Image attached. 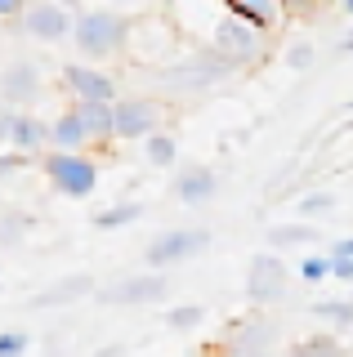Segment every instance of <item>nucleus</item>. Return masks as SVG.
<instances>
[{"label":"nucleus","mask_w":353,"mask_h":357,"mask_svg":"<svg viewBox=\"0 0 353 357\" xmlns=\"http://www.w3.org/2000/svg\"><path fill=\"white\" fill-rule=\"evenodd\" d=\"M23 232H27V219L18 215V210H9V215L0 219V245H5V250H14V245L23 241Z\"/></svg>","instance_id":"cd10ccee"},{"label":"nucleus","mask_w":353,"mask_h":357,"mask_svg":"<svg viewBox=\"0 0 353 357\" xmlns=\"http://www.w3.org/2000/svg\"><path fill=\"white\" fill-rule=\"evenodd\" d=\"M94 357H126V349H121V344H103Z\"/></svg>","instance_id":"72a5a7b5"},{"label":"nucleus","mask_w":353,"mask_h":357,"mask_svg":"<svg viewBox=\"0 0 353 357\" xmlns=\"http://www.w3.org/2000/svg\"><path fill=\"white\" fill-rule=\"evenodd\" d=\"M143 215V201H117V206H107V210H98V215L90 219L98 232H112V228H130Z\"/></svg>","instance_id":"412c9836"},{"label":"nucleus","mask_w":353,"mask_h":357,"mask_svg":"<svg viewBox=\"0 0 353 357\" xmlns=\"http://www.w3.org/2000/svg\"><path fill=\"white\" fill-rule=\"evenodd\" d=\"M211 45H215L219 54H228V59H233L241 72H246V67H260L264 59H269V50H273V31L228 9V14L211 27Z\"/></svg>","instance_id":"7ed1b4c3"},{"label":"nucleus","mask_w":353,"mask_h":357,"mask_svg":"<svg viewBox=\"0 0 353 357\" xmlns=\"http://www.w3.org/2000/svg\"><path fill=\"white\" fill-rule=\"evenodd\" d=\"M211 245V232L206 228H170V232H157L143 250V264L148 268H174V264H188Z\"/></svg>","instance_id":"0eeeda50"},{"label":"nucleus","mask_w":353,"mask_h":357,"mask_svg":"<svg viewBox=\"0 0 353 357\" xmlns=\"http://www.w3.org/2000/svg\"><path fill=\"white\" fill-rule=\"evenodd\" d=\"M291 282V268H286V259L278 250H260V255H250V264H246V299L255 308H269V304H282L286 299V286Z\"/></svg>","instance_id":"423d86ee"},{"label":"nucleus","mask_w":353,"mask_h":357,"mask_svg":"<svg viewBox=\"0 0 353 357\" xmlns=\"http://www.w3.org/2000/svg\"><path fill=\"white\" fill-rule=\"evenodd\" d=\"M278 344V326L269 317H241L224 335V353L228 357H250V353H273Z\"/></svg>","instance_id":"f8f14e48"},{"label":"nucleus","mask_w":353,"mask_h":357,"mask_svg":"<svg viewBox=\"0 0 353 357\" xmlns=\"http://www.w3.org/2000/svg\"><path fill=\"white\" fill-rule=\"evenodd\" d=\"M224 9H233V14L260 22V27H278L282 22V0H224Z\"/></svg>","instance_id":"aec40b11"},{"label":"nucleus","mask_w":353,"mask_h":357,"mask_svg":"<svg viewBox=\"0 0 353 357\" xmlns=\"http://www.w3.org/2000/svg\"><path fill=\"white\" fill-rule=\"evenodd\" d=\"M143 161L157 165V170H170V165H179V139H174V134H165V130L148 134V139H143Z\"/></svg>","instance_id":"6ab92c4d"},{"label":"nucleus","mask_w":353,"mask_h":357,"mask_svg":"<svg viewBox=\"0 0 353 357\" xmlns=\"http://www.w3.org/2000/svg\"><path fill=\"white\" fill-rule=\"evenodd\" d=\"M340 14H345V18H353V0H340Z\"/></svg>","instance_id":"c9c22d12"},{"label":"nucleus","mask_w":353,"mask_h":357,"mask_svg":"<svg viewBox=\"0 0 353 357\" xmlns=\"http://www.w3.org/2000/svg\"><path fill=\"white\" fill-rule=\"evenodd\" d=\"M291 357H353L336 335H304L300 344L291 349Z\"/></svg>","instance_id":"4be33fe9"},{"label":"nucleus","mask_w":353,"mask_h":357,"mask_svg":"<svg viewBox=\"0 0 353 357\" xmlns=\"http://www.w3.org/2000/svg\"><path fill=\"white\" fill-rule=\"evenodd\" d=\"M18 22H23V36L40 40V45H59V40H68L76 31V18H72V9L63 5V0H31L27 14Z\"/></svg>","instance_id":"1a4fd4ad"},{"label":"nucleus","mask_w":353,"mask_h":357,"mask_svg":"<svg viewBox=\"0 0 353 357\" xmlns=\"http://www.w3.org/2000/svg\"><path fill=\"white\" fill-rule=\"evenodd\" d=\"M94 299L98 304H117V308H152L170 299V282L161 277V268H148V273H130V277L98 286Z\"/></svg>","instance_id":"39448f33"},{"label":"nucleus","mask_w":353,"mask_h":357,"mask_svg":"<svg viewBox=\"0 0 353 357\" xmlns=\"http://www.w3.org/2000/svg\"><path fill=\"white\" fill-rule=\"evenodd\" d=\"M219 192V178L211 165H202V161H188V165H179V174H174V197L183 201V206H206Z\"/></svg>","instance_id":"4468645a"},{"label":"nucleus","mask_w":353,"mask_h":357,"mask_svg":"<svg viewBox=\"0 0 353 357\" xmlns=\"http://www.w3.org/2000/svg\"><path fill=\"white\" fill-rule=\"evenodd\" d=\"M202 321H206L202 304H174L170 312H165V326H170V331H197Z\"/></svg>","instance_id":"a878e982"},{"label":"nucleus","mask_w":353,"mask_h":357,"mask_svg":"<svg viewBox=\"0 0 353 357\" xmlns=\"http://www.w3.org/2000/svg\"><path fill=\"white\" fill-rule=\"evenodd\" d=\"M50 357H59V353H50Z\"/></svg>","instance_id":"58836bf2"},{"label":"nucleus","mask_w":353,"mask_h":357,"mask_svg":"<svg viewBox=\"0 0 353 357\" xmlns=\"http://www.w3.org/2000/svg\"><path fill=\"white\" fill-rule=\"evenodd\" d=\"M130 36H135V22L126 14H117V9H85V14H76L72 45L90 63H117V59H126Z\"/></svg>","instance_id":"f03ea898"},{"label":"nucleus","mask_w":353,"mask_h":357,"mask_svg":"<svg viewBox=\"0 0 353 357\" xmlns=\"http://www.w3.org/2000/svg\"><path fill=\"white\" fill-rule=\"evenodd\" d=\"M161 130V103L157 98H143V94H130V98H117V139H148V134Z\"/></svg>","instance_id":"9b49d317"},{"label":"nucleus","mask_w":353,"mask_h":357,"mask_svg":"<svg viewBox=\"0 0 353 357\" xmlns=\"http://www.w3.org/2000/svg\"><path fill=\"white\" fill-rule=\"evenodd\" d=\"M72 107L81 112V121H85L94 143L117 139V103H72Z\"/></svg>","instance_id":"a211bd4d"},{"label":"nucleus","mask_w":353,"mask_h":357,"mask_svg":"<svg viewBox=\"0 0 353 357\" xmlns=\"http://www.w3.org/2000/svg\"><path fill=\"white\" fill-rule=\"evenodd\" d=\"M31 161L27 152H18V148H5V156H0V178H9V174H18L23 165Z\"/></svg>","instance_id":"c756f323"},{"label":"nucleus","mask_w":353,"mask_h":357,"mask_svg":"<svg viewBox=\"0 0 353 357\" xmlns=\"http://www.w3.org/2000/svg\"><path fill=\"white\" fill-rule=\"evenodd\" d=\"M50 139H54V148H63V152H85L90 148V130H85V121H81V112L68 107V112H59V116L50 121Z\"/></svg>","instance_id":"dca6fc26"},{"label":"nucleus","mask_w":353,"mask_h":357,"mask_svg":"<svg viewBox=\"0 0 353 357\" xmlns=\"http://www.w3.org/2000/svg\"><path fill=\"white\" fill-rule=\"evenodd\" d=\"M165 5H179V0H165Z\"/></svg>","instance_id":"4c0bfd02"},{"label":"nucleus","mask_w":353,"mask_h":357,"mask_svg":"<svg viewBox=\"0 0 353 357\" xmlns=\"http://www.w3.org/2000/svg\"><path fill=\"white\" fill-rule=\"evenodd\" d=\"M300 277H304L308 286H317V282H326V277H336V259H331V250H326V255L308 250L304 259H300Z\"/></svg>","instance_id":"393cba45"},{"label":"nucleus","mask_w":353,"mask_h":357,"mask_svg":"<svg viewBox=\"0 0 353 357\" xmlns=\"http://www.w3.org/2000/svg\"><path fill=\"white\" fill-rule=\"evenodd\" d=\"M0 134H5V148L27 152L31 161H36V156H45V152L54 148L50 121H40L36 112H23V107H5V112H0Z\"/></svg>","instance_id":"6e6552de"},{"label":"nucleus","mask_w":353,"mask_h":357,"mask_svg":"<svg viewBox=\"0 0 353 357\" xmlns=\"http://www.w3.org/2000/svg\"><path fill=\"white\" fill-rule=\"evenodd\" d=\"M313 317L331 321V326H340V331H353V299H317Z\"/></svg>","instance_id":"b1692460"},{"label":"nucleus","mask_w":353,"mask_h":357,"mask_svg":"<svg viewBox=\"0 0 353 357\" xmlns=\"http://www.w3.org/2000/svg\"><path fill=\"white\" fill-rule=\"evenodd\" d=\"M40 89H45V76H40V67L27 63V59H14V63L5 67V76H0V98H5L9 107L36 103Z\"/></svg>","instance_id":"ddd939ff"},{"label":"nucleus","mask_w":353,"mask_h":357,"mask_svg":"<svg viewBox=\"0 0 353 357\" xmlns=\"http://www.w3.org/2000/svg\"><path fill=\"white\" fill-rule=\"evenodd\" d=\"M331 259H336V277H340V282H353V259H349V255H331Z\"/></svg>","instance_id":"2f4dec72"},{"label":"nucleus","mask_w":353,"mask_h":357,"mask_svg":"<svg viewBox=\"0 0 353 357\" xmlns=\"http://www.w3.org/2000/svg\"><path fill=\"white\" fill-rule=\"evenodd\" d=\"M331 255H349V259H353V237H340L336 245H331Z\"/></svg>","instance_id":"473e14b6"},{"label":"nucleus","mask_w":353,"mask_h":357,"mask_svg":"<svg viewBox=\"0 0 353 357\" xmlns=\"http://www.w3.org/2000/svg\"><path fill=\"white\" fill-rule=\"evenodd\" d=\"M322 232L313 228V223H273L269 232H264V241L273 245V250H304V245H317Z\"/></svg>","instance_id":"f3484780"},{"label":"nucleus","mask_w":353,"mask_h":357,"mask_svg":"<svg viewBox=\"0 0 353 357\" xmlns=\"http://www.w3.org/2000/svg\"><path fill=\"white\" fill-rule=\"evenodd\" d=\"M94 277L90 273H76V277H63V282H54L50 290H40V295L27 299V308H68V304H81V299H94Z\"/></svg>","instance_id":"2eb2a0df"},{"label":"nucleus","mask_w":353,"mask_h":357,"mask_svg":"<svg viewBox=\"0 0 353 357\" xmlns=\"http://www.w3.org/2000/svg\"><path fill=\"white\" fill-rule=\"evenodd\" d=\"M27 349H31V335L23 326L0 331V357H27Z\"/></svg>","instance_id":"bb28decb"},{"label":"nucleus","mask_w":353,"mask_h":357,"mask_svg":"<svg viewBox=\"0 0 353 357\" xmlns=\"http://www.w3.org/2000/svg\"><path fill=\"white\" fill-rule=\"evenodd\" d=\"M300 215H331V210H336V197L331 192H308V197H300Z\"/></svg>","instance_id":"c85d7f7f"},{"label":"nucleus","mask_w":353,"mask_h":357,"mask_svg":"<svg viewBox=\"0 0 353 357\" xmlns=\"http://www.w3.org/2000/svg\"><path fill=\"white\" fill-rule=\"evenodd\" d=\"M241 67L228 59V54H219L215 45H206V50H193L183 54V59L174 63H161L157 67V85L165 94H206V89H219L228 85Z\"/></svg>","instance_id":"f257e3e1"},{"label":"nucleus","mask_w":353,"mask_h":357,"mask_svg":"<svg viewBox=\"0 0 353 357\" xmlns=\"http://www.w3.org/2000/svg\"><path fill=\"white\" fill-rule=\"evenodd\" d=\"M40 174L50 178V188L59 197H90L98 188V165L90 161L85 152H63V148H50L45 156H40Z\"/></svg>","instance_id":"20e7f679"},{"label":"nucleus","mask_w":353,"mask_h":357,"mask_svg":"<svg viewBox=\"0 0 353 357\" xmlns=\"http://www.w3.org/2000/svg\"><path fill=\"white\" fill-rule=\"evenodd\" d=\"M59 85L72 94V103H117V81L90 63H68L59 72Z\"/></svg>","instance_id":"9d476101"},{"label":"nucleus","mask_w":353,"mask_h":357,"mask_svg":"<svg viewBox=\"0 0 353 357\" xmlns=\"http://www.w3.org/2000/svg\"><path fill=\"white\" fill-rule=\"evenodd\" d=\"M282 59H286V72H308V67L317 63V45L308 36H291L286 50H282Z\"/></svg>","instance_id":"5701e85b"},{"label":"nucleus","mask_w":353,"mask_h":357,"mask_svg":"<svg viewBox=\"0 0 353 357\" xmlns=\"http://www.w3.org/2000/svg\"><path fill=\"white\" fill-rule=\"evenodd\" d=\"M27 5H31V0H0V18H5V22H18V18L27 14Z\"/></svg>","instance_id":"7c9ffc66"},{"label":"nucleus","mask_w":353,"mask_h":357,"mask_svg":"<svg viewBox=\"0 0 353 357\" xmlns=\"http://www.w3.org/2000/svg\"><path fill=\"white\" fill-rule=\"evenodd\" d=\"M250 357H278V353H250Z\"/></svg>","instance_id":"e433bc0d"},{"label":"nucleus","mask_w":353,"mask_h":357,"mask_svg":"<svg viewBox=\"0 0 353 357\" xmlns=\"http://www.w3.org/2000/svg\"><path fill=\"white\" fill-rule=\"evenodd\" d=\"M340 54H353V27L345 31V40H340Z\"/></svg>","instance_id":"f704fd0d"}]
</instances>
